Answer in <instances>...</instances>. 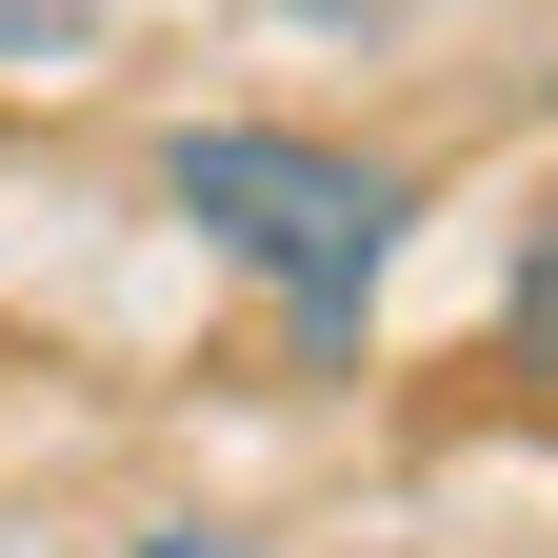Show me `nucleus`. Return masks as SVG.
<instances>
[{
    "instance_id": "f257e3e1",
    "label": "nucleus",
    "mask_w": 558,
    "mask_h": 558,
    "mask_svg": "<svg viewBox=\"0 0 558 558\" xmlns=\"http://www.w3.org/2000/svg\"><path fill=\"white\" fill-rule=\"evenodd\" d=\"M160 199H180L220 259H259V279H279L300 379L360 360V300H379V259H399V220H418V180H399V160L300 140V120H180V140H160Z\"/></svg>"
},
{
    "instance_id": "f03ea898",
    "label": "nucleus",
    "mask_w": 558,
    "mask_h": 558,
    "mask_svg": "<svg viewBox=\"0 0 558 558\" xmlns=\"http://www.w3.org/2000/svg\"><path fill=\"white\" fill-rule=\"evenodd\" d=\"M499 360H519V379L558 399V220H538V240L499 259Z\"/></svg>"
},
{
    "instance_id": "7ed1b4c3",
    "label": "nucleus",
    "mask_w": 558,
    "mask_h": 558,
    "mask_svg": "<svg viewBox=\"0 0 558 558\" xmlns=\"http://www.w3.org/2000/svg\"><path fill=\"white\" fill-rule=\"evenodd\" d=\"M100 0H0V60H40V40H81Z\"/></svg>"
},
{
    "instance_id": "20e7f679",
    "label": "nucleus",
    "mask_w": 558,
    "mask_h": 558,
    "mask_svg": "<svg viewBox=\"0 0 558 558\" xmlns=\"http://www.w3.org/2000/svg\"><path fill=\"white\" fill-rule=\"evenodd\" d=\"M140 558H259V538H220V519H160V538H140Z\"/></svg>"
}]
</instances>
